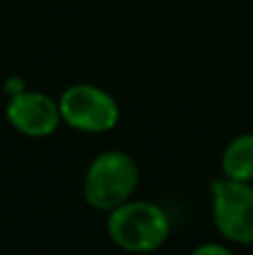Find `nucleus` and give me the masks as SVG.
I'll return each mask as SVG.
<instances>
[{"label":"nucleus","instance_id":"nucleus-1","mask_svg":"<svg viewBox=\"0 0 253 255\" xmlns=\"http://www.w3.org/2000/svg\"><path fill=\"white\" fill-rule=\"evenodd\" d=\"M139 166L124 150H106L90 161L83 177V199L90 208L110 213L132 199L139 186Z\"/></svg>","mask_w":253,"mask_h":255},{"label":"nucleus","instance_id":"nucleus-5","mask_svg":"<svg viewBox=\"0 0 253 255\" xmlns=\"http://www.w3.org/2000/svg\"><path fill=\"white\" fill-rule=\"evenodd\" d=\"M4 117L18 134L29 136V139L52 136L63 124L58 99L45 92H31V90L9 94Z\"/></svg>","mask_w":253,"mask_h":255},{"label":"nucleus","instance_id":"nucleus-3","mask_svg":"<svg viewBox=\"0 0 253 255\" xmlns=\"http://www.w3.org/2000/svg\"><path fill=\"white\" fill-rule=\"evenodd\" d=\"M211 213L224 240L240 247L253 244V186L251 181L220 177L211 181Z\"/></svg>","mask_w":253,"mask_h":255},{"label":"nucleus","instance_id":"nucleus-6","mask_svg":"<svg viewBox=\"0 0 253 255\" xmlns=\"http://www.w3.org/2000/svg\"><path fill=\"white\" fill-rule=\"evenodd\" d=\"M222 175L240 181H253V132L238 134L222 152Z\"/></svg>","mask_w":253,"mask_h":255},{"label":"nucleus","instance_id":"nucleus-7","mask_svg":"<svg viewBox=\"0 0 253 255\" xmlns=\"http://www.w3.org/2000/svg\"><path fill=\"white\" fill-rule=\"evenodd\" d=\"M193 253H195V255H215V253L227 255L229 249L222 247V244H202V247H195V251H193Z\"/></svg>","mask_w":253,"mask_h":255},{"label":"nucleus","instance_id":"nucleus-4","mask_svg":"<svg viewBox=\"0 0 253 255\" xmlns=\"http://www.w3.org/2000/svg\"><path fill=\"white\" fill-rule=\"evenodd\" d=\"M63 124L85 134H103L115 130L121 119L117 99L99 85L74 83L58 97Z\"/></svg>","mask_w":253,"mask_h":255},{"label":"nucleus","instance_id":"nucleus-2","mask_svg":"<svg viewBox=\"0 0 253 255\" xmlns=\"http://www.w3.org/2000/svg\"><path fill=\"white\" fill-rule=\"evenodd\" d=\"M108 235L128 253H152L170 235V217L159 204L128 199L108 213Z\"/></svg>","mask_w":253,"mask_h":255}]
</instances>
